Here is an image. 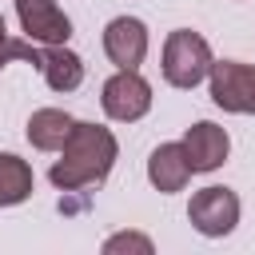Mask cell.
I'll return each instance as SVG.
<instances>
[{
	"label": "cell",
	"instance_id": "8fae6325",
	"mask_svg": "<svg viewBox=\"0 0 255 255\" xmlns=\"http://www.w3.org/2000/svg\"><path fill=\"white\" fill-rule=\"evenodd\" d=\"M72 116L68 112H60V108H40V112H32L28 116V143L36 147V151H60L64 147V139H68V131H72Z\"/></svg>",
	"mask_w": 255,
	"mask_h": 255
},
{
	"label": "cell",
	"instance_id": "ba28073f",
	"mask_svg": "<svg viewBox=\"0 0 255 255\" xmlns=\"http://www.w3.org/2000/svg\"><path fill=\"white\" fill-rule=\"evenodd\" d=\"M179 143H183V151H187V159H191V171H215V167H223L227 155H231V135H227L219 124H211V120L191 124Z\"/></svg>",
	"mask_w": 255,
	"mask_h": 255
},
{
	"label": "cell",
	"instance_id": "5bb4252c",
	"mask_svg": "<svg viewBox=\"0 0 255 255\" xmlns=\"http://www.w3.org/2000/svg\"><path fill=\"white\" fill-rule=\"evenodd\" d=\"M8 60H28V64H40V48H36L32 40H16V36L8 32V36H0V68H4Z\"/></svg>",
	"mask_w": 255,
	"mask_h": 255
},
{
	"label": "cell",
	"instance_id": "5b68a950",
	"mask_svg": "<svg viewBox=\"0 0 255 255\" xmlns=\"http://www.w3.org/2000/svg\"><path fill=\"white\" fill-rule=\"evenodd\" d=\"M187 219H191V227H195L199 235H207V239H223V235H231L235 223H239V195H235L231 187L211 183V187H203V191L191 195V203H187Z\"/></svg>",
	"mask_w": 255,
	"mask_h": 255
},
{
	"label": "cell",
	"instance_id": "9a60e30c",
	"mask_svg": "<svg viewBox=\"0 0 255 255\" xmlns=\"http://www.w3.org/2000/svg\"><path fill=\"white\" fill-rule=\"evenodd\" d=\"M0 36H8V24H4V16H0Z\"/></svg>",
	"mask_w": 255,
	"mask_h": 255
},
{
	"label": "cell",
	"instance_id": "277c9868",
	"mask_svg": "<svg viewBox=\"0 0 255 255\" xmlns=\"http://www.w3.org/2000/svg\"><path fill=\"white\" fill-rule=\"evenodd\" d=\"M211 104L235 116H255V64L243 60H211L207 72Z\"/></svg>",
	"mask_w": 255,
	"mask_h": 255
},
{
	"label": "cell",
	"instance_id": "4fadbf2b",
	"mask_svg": "<svg viewBox=\"0 0 255 255\" xmlns=\"http://www.w3.org/2000/svg\"><path fill=\"white\" fill-rule=\"evenodd\" d=\"M120 251L151 255V251H155V243H151L147 235H139V231H116V235H108V239H104V255H120Z\"/></svg>",
	"mask_w": 255,
	"mask_h": 255
},
{
	"label": "cell",
	"instance_id": "7a4b0ae2",
	"mask_svg": "<svg viewBox=\"0 0 255 255\" xmlns=\"http://www.w3.org/2000/svg\"><path fill=\"white\" fill-rule=\"evenodd\" d=\"M207 72H211V44L191 28L167 32V40H163V80L171 88L187 92V88L203 84Z\"/></svg>",
	"mask_w": 255,
	"mask_h": 255
},
{
	"label": "cell",
	"instance_id": "52a82bcc",
	"mask_svg": "<svg viewBox=\"0 0 255 255\" xmlns=\"http://www.w3.org/2000/svg\"><path fill=\"white\" fill-rule=\"evenodd\" d=\"M147 24L139 16H116L104 28V52L116 68H139L147 56Z\"/></svg>",
	"mask_w": 255,
	"mask_h": 255
},
{
	"label": "cell",
	"instance_id": "8992f818",
	"mask_svg": "<svg viewBox=\"0 0 255 255\" xmlns=\"http://www.w3.org/2000/svg\"><path fill=\"white\" fill-rule=\"evenodd\" d=\"M16 20L24 40L48 48V44H68L72 36V20L56 0H16Z\"/></svg>",
	"mask_w": 255,
	"mask_h": 255
},
{
	"label": "cell",
	"instance_id": "9c48e42d",
	"mask_svg": "<svg viewBox=\"0 0 255 255\" xmlns=\"http://www.w3.org/2000/svg\"><path fill=\"white\" fill-rule=\"evenodd\" d=\"M191 159L183 151V143H159L151 155H147V179L155 191L171 195V191H183L187 179H191Z\"/></svg>",
	"mask_w": 255,
	"mask_h": 255
},
{
	"label": "cell",
	"instance_id": "7c38bea8",
	"mask_svg": "<svg viewBox=\"0 0 255 255\" xmlns=\"http://www.w3.org/2000/svg\"><path fill=\"white\" fill-rule=\"evenodd\" d=\"M36 187V175L28 167V159L12 155V151H0V207H16L32 195Z\"/></svg>",
	"mask_w": 255,
	"mask_h": 255
},
{
	"label": "cell",
	"instance_id": "30bf717a",
	"mask_svg": "<svg viewBox=\"0 0 255 255\" xmlns=\"http://www.w3.org/2000/svg\"><path fill=\"white\" fill-rule=\"evenodd\" d=\"M40 72H44V84L52 88V92H76L80 84H84V60L68 48V44H48V48H40V64H36Z\"/></svg>",
	"mask_w": 255,
	"mask_h": 255
},
{
	"label": "cell",
	"instance_id": "3957f363",
	"mask_svg": "<svg viewBox=\"0 0 255 255\" xmlns=\"http://www.w3.org/2000/svg\"><path fill=\"white\" fill-rule=\"evenodd\" d=\"M100 108L116 124H135L151 112V84L139 76V68H116V76L100 88Z\"/></svg>",
	"mask_w": 255,
	"mask_h": 255
},
{
	"label": "cell",
	"instance_id": "6da1fadb",
	"mask_svg": "<svg viewBox=\"0 0 255 255\" xmlns=\"http://www.w3.org/2000/svg\"><path fill=\"white\" fill-rule=\"evenodd\" d=\"M116 155H120V143L112 135V128L104 124H88V120H76L64 147H60V159L52 163L48 179L56 191H84V187H100L112 167H116Z\"/></svg>",
	"mask_w": 255,
	"mask_h": 255
}]
</instances>
